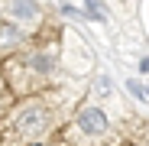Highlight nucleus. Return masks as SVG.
<instances>
[{
    "label": "nucleus",
    "instance_id": "obj_1",
    "mask_svg": "<svg viewBox=\"0 0 149 146\" xmlns=\"http://www.w3.org/2000/svg\"><path fill=\"white\" fill-rule=\"evenodd\" d=\"M45 124H49V114H45V107L42 104H26L19 114H16V130L19 133H26V136H39L42 130H45Z\"/></svg>",
    "mask_w": 149,
    "mask_h": 146
},
{
    "label": "nucleus",
    "instance_id": "obj_2",
    "mask_svg": "<svg viewBox=\"0 0 149 146\" xmlns=\"http://www.w3.org/2000/svg\"><path fill=\"white\" fill-rule=\"evenodd\" d=\"M78 130H84L88 136H101V133L107 130V117H104V110L84 107V110L78 114Z\"/></svg>",
    "mask_w": 149,
    "mask_h": 146
},
{
    "label": "nucleus",
    "instance_id": "obj_3",
    "mask_svg": "<svg viewBox=\"0 0 149 146\" xmlns=\"http://www.w3.org/2000/svg\"><path fill=\"white\" fill-rule=\"evenodd\" d=\"M10 13H13L16 20H33V16L39 13V7L33 3V0H13V3H10Z\"/></svg>",
    "mask_w": 149,
    "mask_h": 146
},
{
    "label": "nucleus",
    "instance_id": "obj_4",
    "mask_svg": "<svg viewBox=\"0 0 149 146\" xmlns=\"http://www.w3.org/2000/svg\"><path fill=\"white\" fill-rule=\"evenodd\" d=\"M33 68L36 71H49V68H52V55H42V52L33 55Z\"/></svg>",
    "mask_w": 149,
    "mask_h": 146
},
{
    "label": "nucleus",
    "instance_id": "obj_5",
    "mask_svg": "<svg viewBox=\"0 0 149 146\" xmlns=\"http://www.w3.org/2000/svg\"><path fill=\"white\" fill-rule=\"evenodd\" d=\"M23 33H19V26H7V29H0V39L3 42H13V39H19Z\"/></svg>",
    "mask_w": 149,
    "mask_h": 146
},
{
    "label": "nucleus",
    "instance_id": "obj_6",
    "mask_svg": "<svg viewBox=\"0 0 149 146\" xmlns=\"http://www.w3.org/2000/svg\"><path fill=\"white\" fill-rule=\"evenodd\" d=\"M88 10H91L94 16H107V13H104V7L97 3V0H88Z\"/></svg>",
    "mask_w": 149,
    "mask_h": 146
},
{
    "label": "nucleus",
    "instance_id": "obj_7",
    "mask_svg": "<svg viewBox=\"0 0 149 146\" xmlns=\"http://www.w3.org/2000/svg\"><path fill=\"white\" fill-rule=\"evenodd\" d=\"M139 71H146V75H149V59H143V62H139Z\"/></svg>",
    "mask_w": 149,
    "mask_h": 146
}]
</instances>
